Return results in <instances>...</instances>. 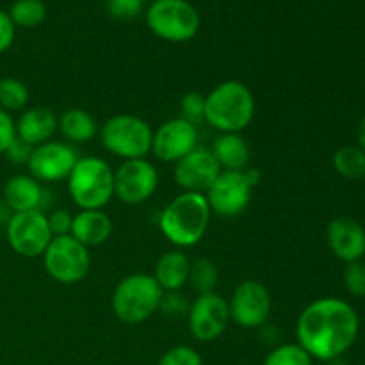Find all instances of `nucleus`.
<instances>
[{
  "label": "nucleus",
  "mask_w": 365,
  "mask_h": 365,
  "mask_svg": "<svg viewBox=\"0 0 365 365\" xmlns=\"http://www.w3.org/2000/svg\"><path fill=\"white\" fill-rule=\"evenodd\" d=\"M359 328V316L349 303L339 298H321L302 310L296 337L312 359L330 362L355 344Z\"/></svg>",
  "instance_id": "1"
},
{
  "label": "nucleus",
  "mask_w": 365,
  "mask_h": 365,
  "mask_svg": "<svg viewBox=\"0 0 365 365\" xmlns=\"http://www.w3.org/2000/svg\"><path fill=\"white\" fill-rule=\"evenodd\" d=\"M210 207L202 192H180L163 209L159 228L177 248L196 246L209 230Z\"/></svg>",
  "instance_id": "2"
},
{
  "label": "nucleus",
  "mask_w": 365,
  "mask_h": 365,
  "mask_svg": "<svg viewBox=\"0 0 365 365\" xmlns=\"http://www.w3.org/2000/svg\"><path fill=\"white\" fill-rule=\"evenodd\" d=\"M255 118V96L241 81H225L205 95L203 121L221 134H241Z\"/></svg>",
  "instance_id": "3"
},
{
  "label": "nucleus",
  "mask_w": 365,
  "mask_h": 365,
  "mask_svg": "<svg viewBox=\"0 0 365 365\" xmlns=\"http://www.w3.org/2000/svg\"><path fill=\"white\" fill-rule=\"evenodd\" d=\"M164 291L153 274L132 273L121 278L110 296V309L118 321L125 324H141L159 312Z\"/></svg>",
  "instance_id": "4"
},
{
  "label": "nucleus",
  "mask_w": 365,
  "mask_h": 365,
  "mask_svg": "<svg viewBox=\"0 0 365 365\" xmlns=\"http://www.w3.org/2000/svg\"><path fill=\"white\" fill-rule=\"evenodd\" d=\"M66 180L68 192L81 210L103 209L114 196V170L100 157H78Z\"/></svg>",
  "instance_id": "5"
},
{
  "label": "nucleus",
  "mask_w": 365,
  "mask_h": 365,
  "mask_svg": "<svg viewBox=\"0 0 365 365\" xmlns=\"http://www.w3.org/2000/svg\"><path fill=\"white\" fill-rule=\"evenodd\" d=\"M103 148L123 160L146 159L152 153L153 128L135 114H114L100 127Z\"/></svg>",
  "instance_id": "6"
},
{
  "label": "nucleus",
  "mask_w": 365,
  "mask_h": 365,
  "mask_svg": "<svg viewBox=\"0 0 365 365\" xmlns=\"http://www.w3.org/2000/svg\"><path fill=\"white\" fill-rule=\"evenodd\" d=\"M200 24V13L187 0H153L146 9V25L164 41H191L198 34Z\"/></svg>",
  "instance_id": "7"
},
{
  "label": "nucleus",
  "mask_w": 365,
  "mask_h": 365,
  "mask_svg": "<svg viewBox=\"0 0 365 365\" xmlns=\"http://www.w3.org/2000/svg\"><path fill=\"white\" fill-rule=\"evenodd\" d=\"M43 266L53 282L63 285H75L84 280L91 267L89 248L71 235H61L50 241L43 253Z\"/></svg>",
  "instance_id": "8"
},
{
  "label": "nucleus",
  "mask_w": 365,
  "mask_h": 365,
  "mask_svg": "<svg viewBox=\"0 0 365 365\" xmlns=\"http://www.w3.org/2000/svg\"><path fill=\"white\" fill-rule=\"evenodd\" d=\"M6 237L11 250L25 259L43 257L53 239L45 210L14 212L7 217Z\"/></svg>",
  "instance_id": "9"
},
{
  "label": "nucleus",
  "mask_w": 365,
  "mask_h": 365,
  "mask_svg": "<svg viewBox=\"0 0 365 365\" xmlns=\"http://www.w3.org/2000/svg\"><path fill=\"white\" fill-rule=\"evenodd\" d=\"M159 173L148 159L123 160L114 170V196L127 205H141L157 191Z\"/></svg>",
  "instance_id": "10"
},
{
  "label": "nucleus",
  "mask_w": 365,
  "mask_h": 365,
  "mask_svg": "<svg viewBox=\"0 0 365 365\" xmlns=\"http://www.w3.org/2000/svg\"><path fill=\"white\" fill-rule=\"evenodd\" d=\"M253 189L255 187L246 177V171L223 170L205 192L210 212L221 217L239 216L252 202Z\"/></svg>",
  "instance_id": "11"
},
{
  "label": "nucleus",
  "mask_w": 365,
  "mask_h": 365,
  "mask_svg": "<svg viewBox=\"0 0 365 365\" xmlns=\"http://www.w3.org/2000/svg\"><path fill=\"white\" fill-rule=\"evenodd\" d=\"M230 323L228 299L214 292L198 294L191 302L187 312L189 331L200 342H212L220 339Z\"/></svg>",
  "instance_id": "12"
},
{
  "label": "nucleus",
  "mask_w": 365,
  "mask_h": 365,
  "mask_svg": "<svg viewBox=\"0 0 365 365\" xmlns=\"http://www.w3.org/2000/svg\"><path fill=\"white\" fill-rule=\"evenodd\" d=\"M230 321L237 327L253 330L267 323L271 316V294L264 284L245 280L234 289L228 299Z\"/></svg>",
  "instance_id": "13"
},
{
  "label": "nucleus",
  "mask_w": 365,
  "mask_h": 365,
  "mask_svg": "<svg viewBox=\"0 0 365 365\" xmlns=\"http://www.w3.org/2000/svg\"><path fill=\"white\" fill-rule=\"evenodd\" d=\"M78 157L81 155L73 145L50 139L32 148L31 159L27 163L29 175L41 184L66 180Z\"/></svg>",
  "instance_id": "14"
},
{
  "label": "nucleus",
  "mask_w": 365,
  "mask_h": 365,
  "mask_svg": "<svg viewBox=\"0 0 365 365\" xmlns=\"http://www.w3.org/2000/svg\"><path fill=\"white\" fill-rule=\"evenodd\" d=\"M198 146V128L184 118H171L153 130L152 153L163 163H178Z\"/></svg>",
  "instance_id": "15"
},
{
  "label": "nucleus",
  "mask_w": 365,
  "mask_h": 365,
  "mask_svg": "<svg viewBox=\"0 0 365 365\" xmlns=\"http://www.w3.org/2000/svg\"><path fill=\"white\" fill-rule=\"evenodd\" d=\"M217 160L214 159L212 152L203 146H196L192 152L182 157L175 163L173 178L182 192H202L205 195L207 189L214 184L217 175L221 173Z\"/></svg>",
  "instance_id": "16"
},
{
  "label": "nucleus",
  "mask_w": 365,
  "mask_h": 365,
  "mask_svg": "<svg viewBox=\"0 0 365 365\" xmlns=\"http://www.w3.org/2000/svg\"><path fill=\"white\" fill-rule=\"evenodd\" d=\"M327 241L337 259L346 264L356 262L365 255V230L351 217H337L327 228Z\"/></svg>",
  "instance_id": "17"
},
{
  "label": "nucleus",
  "mask_w": 365,
  "mask_h": 365,
  "mask_svg": "<svg viewBox=\"0 0 365 365\" xmlns=\"http://www.w3.org/2000/svg\"><path fill=\"white\" fill-rule=\"evenodd\" d=\"M45 198L46 189L31 175H14L4 185V202L13 214L43 210Z\"/></svg>",
  "instance_id": "18"
},
{
  "label": "nucleus",
  "mask_w": 365,
  "mask_h": 365,
  "mask_svg": "<svg viewBox=\"0 0 365 365\" xmlns=\"http://www.w3.org/2000/svg\"><path fill=\"white\" fill-rule=\"evenodd\" d=\"M57 125H59V118L50 107L45 106L29 107L21 110L20 118L14 121L16 135L31 146L50 141L57 132Z\"/></svg>",
  "instance_id": "19"
},
{
  "label": "nucleus",
  "mask_w": 365,
  "mask_h": 365,
  "mask_svg": "<svg viewBox=\"0 0 365 365\" xmlns=\"http://www.w3.org/2000/svg\"><path fill=\"white\" fill-rule=\"evenodd\" d=\"M113 234V220L103 209L98 210H78L73 216L71 225V237L77 239L86 248L102 246L109 241Z\"/></svg>",
  "instance_id": "20"
},
{
  "label": "nucleus",
  "mask_w": 365,
  "mask_h": 365,
  "mask_svg": "<svg viewBox=\"0 0 365 365\" xmlns=\"http://www.w3.org/2000/svg\"><path fill=\"white\" fill-rule=\"evenodd\" d=\"M191 260L182 250H171L157 259L153 278L164 292H180L187 285Z\"/></svg>",
  "instance_id": "21"
},
{
  "label": "nucleus",
  "mask_w": 365,
  "mask_h": 365,
  "mask_svg": "<svg viewBox=\"0 0 365 365\" xmlns=\"http://www.w3.org/2000/svg\"><path fill=\"white\" fill-rule=\"evenodd\" d=\"M214 159L217 160L221 170L227 171H245L252 159V150L248 141L241 134H220L212 143Z\"/></svg>",
  "instance_id": "22"
},
{
  "label": "nucleus",
  "mask_w": 365,
  "mask_h": 365,
  "mask_svg": "<svg viewBox=\"0 0 365 365\" xmlns=\"http://www.w3.org/2000/svg\"><path fill=\"white\" fill-rule=\"evenodd\" d=\"M57 130L63 134V138L70 145H84V143L93 141L98 135L100 125L91 113L73 107V109H68L61 114Z\"/></svg>",
  "instance_id": "23"
},
{
  "label": "nucleus",
  "mask_w": 365,
  "mask_h": 365,
  "mask_svg": "<svg viewBox=\"0 0 365 365\" xmlns=\"http://www.w3.org/2000/svg\"><path fill=\"white\" fill-rule=\"evenodd\" d=\"M29 103V88L14 77L0 78V109L6 113H21Z\"/></svg>",
  "instance_id": "24"
},
{
  "label": "nucleus",
  "mask_w": 365,
  "mask_h": 365,
  "mask_svg": "<svg viewBox=\"0 0 365 365\" xmlns=\"http://www.w3.org/2000/svg\"><path fill=\"white\" fill-rule=\"evenodd\" d=\"M7 14L13 20L14 27L32 29L45 21L46 7L43 0H14Z\"/></svg>",
  "instance_id": "25"
},
{
  "label": "nucleus",
  "mask_w": 365,
  "mask_h": 365,
  "mask_svg": "<svg viewBox=\"0 0 365 365\" xmlns=\"http://www.w3.org/2000/svg\"><path fill=\"white\" fill-rule=\"evenodd\" d=\"M334 168L346 178H362L365 175V152L360 146H342L334 155Z\"/></svg>",
  "instance_id": "26"
},
{
  "label": "nucleus",
  "mask_w": 365,
  "mask_h": 365,
  "mask_svg": "<svg viewBox=\"0 0 365 365\" xmlns=\"http://www.w3.org/2000/svg\"><path fill=\"white\" fill-rule=\"evenodd\" d=\"M220 282V271H217L216 264L209 259H196L191 262V269H189V280L187 284L191 285L192 291L198 294H207V292H214Z\"/></svg>",
  "instance_id": "27"
},
{
  "label": "nucleus",
  "mask_w": 365,
  "mask_h": 365,
  "mask_svg": "<svg viewBox=\"0 0 365 365\" xmlns=\"http://www.w3.org/2000/svg\"><path fill=\"white\" fill-rule=\"evenodd\" d=\"M264 365H312V356L299 344H280L271 349Z\"/></svg>",
  "instance_id": "28"
},
{
  "label": "nucleus",
  "mask_w": 365,
  "mask_h": 365,
  "mask_svg": "<svg viewBox=\"0 0 365 365\" xmlns=\"http://www.w3.org/2000/svg\"><path fill=\"white\" fill-rule=\"evenodd\" d=\"M157 365H203L202 356L189 346H175L160 356Z\"/></svg>",
  "instance_id": "29"
},
{
  "label": "nucleus",
  "mask_w": 365,
  "mask_h": 365,
  "mask_svg": "<svg viewBox=\"0 0 365 365\" xmlns=\"http://www.w3.org/2000/svg\"><path fill=\"white\" fill-rule=\"evenodd\" d=\"M182 109V118L191 123H200L203 121V116H205V95L198 91H191L187 95H184L180 102Z\"/></svg>",
  "instance_id": "30"
},
{
  "label": "nucleus",
  "mask_w": 365,
  "mask_h": 365,
  "mask_svg": "<svg viewBox=\"0 0 365 365\" xmlns=\"http://www.w3.org/2000/svg\"><path fill=\"white\" fill-rule=\"evenodd\" d=\"M344 285L349 294L365 298V264L362 260L349 262L344 269Z\"/></svg>",
  "instance_id": "31"
},
{
  "label": "nucleus",
  "mask_w": 365,
  "mask_h": 365,
  "mask_svg": "<svg viewBox=\"0 0 365 365\" xmlns=\"http://www.w3.org/2000/svg\"><path fill=\"white\" fill-rule=\"evenodd\" d=\"M107 13L121 21L134 20L139 16L145 6V0H107Z\"/></svg>",
  "instance_id": "32"
},
{
  "label": "nucleus",
  "mask_w": 365,
  "mask_h": 365,
  "mask_svg": "<svg viewBox=\"0 0 365 365\" xmlns=\"http://www.w3.org/2000/svg\"><path fill=\"white\" fill-rule=\"evenodd\" d=\"M191 303L180 292H164L159 310L168 317H187Z\"/></svg>",
  "instance_id": "33"
},
{
  "label": "nucleus",
  "mask_w": 365,
  "mask_h": 365,
  "mask_svg": "<svg viewBox=\"0 0 365 365\" xmlns=\"http://www.w3.org/2000/svg\"><path fill=\"white\" fill-rule=\"evenodd\" d=\"M48 220L50 232L53 237H61V235H70L71 234V225H73V216L64 209H56L53 212L46 214Z\"/></svg>",
  "instance_id": "34"
},
{
  "label": "nucleus",
  "mask_w": 365,
  "mask_h": 365,
  "mask_svg": "<svg viewBox=\"0 0 365 365\" xmlns=\"http://www.w3.org/2000/svg\"><path fill=\"white\" fill-rule=\"evenodd\" d=\"M32 148H34V146H31L29 143H25L24 139H20L16 135L4 155H6L13 164H18V166H27L29 159H31Z\"/></svg>",
  "instance_id": "35"
},
{
  "label": "nucleus",
  "mask_w": 365,
  "mask_h": 365,
  "mask_svg": "<svg viewBox=\"0 0 365 365\" xmlns=\"http://www.w3.org/2000/svg\"><path fill=\"white\" fill-rule=\"evenodd\" d=\"M14 138H16V128H14L13 116L0 109V155L6 153Z\"/></svg>",
  "instance_id": "36"
},
{
  "label": "nucleus",
  "mask_w": 365,
  "mask_h": 365,
  "mask_svg": "<svg viewBox=\"0 0 365 365\" xmlns=\"http://www.w3.org/2000/svg\"><path fill=\"white\" fill-rule=\"evenodd\" d=\"M14 34H16V27H14L13 20L6 11L0 9V53L7 52L14 41Z\"/></svg>",
  "instance_id": "37"
},
{
  "label": "nucleus",
  "mask_w": 365,
  "mask_h": 365,
  "mask_svg": "<svg viewBox=\"0 0 365 365\" xmlns=\"http://www.w3.org/2000/svg\"><path fill=\"white\" fill-rule=\"evenodd\" d=\"M359 145H360V148L364 150L365 152V116L362 118V121H360V125H359Z\"/></svg>",
  "instance_id": "38"
},
{
  "label": "nucleus",
  "mask_w": 365,
  "mask_h": 365,
  "mask_svg": "<svg viewBox=\"0 0 365 365\" xmlns=\"http://www.w3.org/2000/svg\"><path fill=\"white\" fill-rule=\"evenodd\" d=\"M328 365H348L344 362V360L341 359V356H339V359H334V360H330V362H328Z\"/></svg>",
  "instance_id": "39"
},
{
  "label": "nucleus",
  "mask_w": 365,
  "mask_h": 365,
  "mask_svg": "<svg viewBox=\"0 0 365 365\" xmlns=\"http://www.w3.org/2000/svg\"><path fill=\"white\" fill-rule=\"evenodd\" d=\"M145 2H146V0H145ZM150 2H153V0H150Z\"/></svg>",
  "instance_id": "40"
}]
</instances>
